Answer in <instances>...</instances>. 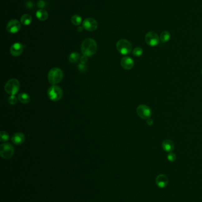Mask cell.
<instances>
[{"instance_id":"1","label":"cell","mask_w":202,"mask_h":202,"mask_svg":"<svg viewBox=\"0 0 202 202\" xmlns=\"http://www.w3.org/2000/svg\"><path fill=\"white\" fill-rule=\"evenodd\" d=\"M81 52L83 55L88 56H91L96 53L97 50V45L95 40L93 39H86L84 40L81 47Z\"/></svg>"},{"instance_id":"2","label":"cell","mask_w":202,"mask_h":202,"mask_svg":"<svg viewBox=\"0 0 202 202\" xmlns=\"http://www.w3.org/2000/svg\"><path fill=\"white\" fill-rule=\"evenodd\" d=\"M64 77L63 71L58 67L51 69L48 73V78L49 82L52 85H56L60 83Z\"/></svg>"},{"instance_id":"3","label":"cell","mask_w":202,"mask_h":202,"mask_svg":"<svg viewBox=\"0 0 202 202\" xmlns=\"http://www.w3.org/2000/svg\"><path fill=\"white\" fill-rule=\"evenodd\" d=\"M116 48L119 53L123 55H127L131 53L132 46L130 42L126 39H121L117 42Z\"/></svg>"},{"instance_id":"4","label":"cell","mask_w":202,"mask_h":202,"mask_svg":"<svg viewBox=\"0 0 202 202\" xmlns=\"http://www.w3.org/2000/svg\"><path fill=\"white\" fill-rule=\"evenodd\" d=\"M49 98L52 101H58L63 95L62 90L57 85H52L48 90L47 92Z\"/></svg>"},{"instance_id":"5","label":"cell","mask_w":202,"mask_h":202,"mask_svg":"<svg viewBox=\"0 0 202 202\" xmlns=\"http://www.w3.org/2000/svg\"><path fill=\"white\" fill-rule=\"evenodd\" d=\"M20 82L16 79H12L7 81L5 85V90L8 94L11 95H16L18 93L20 89Z\"/></svg>"},{"instance_id":"6","label":"cell","mask_w":202,"mask_h":202,"mask_svg":"<svg viewBox=\"0 0 202 202\" xmlns=\"http://www.w3.org/2000/svg\"><path fill=\"white\" fill-rule=\"evenodd\" d=\"M14 153V149L12 144L4 143L0 146V155L4 159L12 158Z\"/></svg>"},{"instance_id":"7","label":"cell","mask_w":202,"mask_h":202,"mask_svg":"<svg viewBox=\"0 0 202 202\" xmlns=\"http://www.w3.org/2000/svg\"><path fill=\"white\" fill-rule=\"evenodd\" d=\"M145 40L148 45L152 47H155L160 43V39L157 33L154 31H151L146 34Z\"/></svg>"},{"instance_id":"8","label":"cell","mask_w":202,"mask_h":202,"mask_svg":"<svg viewBox=\"0 0 202 202\" xmlns=\"http://www.w3.org/2000/svg\"><path fill=\"white\" fill-rule=\"evenodd\" d=\"M137 114L142 119H147L151 118L152 115L151 109L146 105H140L137 108Z\"/></svg>"},{"instance_id":"9","label":"cell","mask_w":202,"mask_h":202,"mask_svg":"<svg viewBox=\"0 0 202 202\" xmlns=\"http://www.w3.org/2000/svg\"><path fill=\"white\" fill-rule=\"evenodd\" d=\"M83 27L84 29L89 31H94L98 27V23L95 19L93 18H86L83 21Z\"/></svg>"},{"instance_id":"10","label":"cell","mask_w":202,"mask_h":202,"mask_svg":"<svg viewBox=\"0 0 202 202\" xmlns=\"http://www.w3.org/2000/svg\"><path fill=\"white\" fill-rule=\"evenodd\" d=\"M21 24L17 20L14 19L10 21L7 25V30L10 33H16L20 30Z\"/></svg>"},{"instance_id":"11","label":"cell","mask_w":202,"mask_h":202,"mask_svg":"<svg viewBox=\"0 0 202 202\" xmlns=\"http://www.w3.org/2000/svg\"><path fill=\"white\" fill-rule=\"evenodd\" d=\"M24 50V46L20 43H14L10 48V53L13 56L17 57L21 55Z\"/></svg>"},{"instance_id":"12","label":"cell","mask_w":202,"mask_h":202,"mask_svg":"<svg viewBox=\"0 0 202 202\" xmlns=\"http://www.w3.org/2000/svg\"><path fill=\"white\" fill-rule=\"evenodd\" d=\"M155 182L158 187L160 188H164L168 184L169 180L166 175L161 174L156 177L155 179Z\"/></svg>"},{"instance_id":"13","label":"cell","mask_w":202,"mask_h":202,"mask_svg":"<svg viewBox=\"0 0 202 202\" xmlns=\"http://www.w3.org/2000/svg\"><path fill=\"white\" fill-rule=\"evenodd\" d=\"M122 67L126 70H130L134 66V61L130 57H123L120 62Z\"/></svg>"},{"instance_id":"14","label":"cell","mask_w":202,"mask_h":202,"mask_svg":"<svg viewBox=\"0 0 202 202\" xmlns=\"http://www.w3.org/2000/svg\"><path fill=\"white\" fill-rule=\"evenodd\" d=\"M25 136L22 132H16L13 135L12 138V143L16 145H20L24 143Z\"/></svg>"},{"instance_id":"15","label":"cell","mask_w":202,"mask_h":202,"mask_svg":"<svg viewBox=\"0 0 202 202\" xmlns=\"http://www.w3.org/2000/svg\"><path fill=\"white\" fill-rule=\"evenodd\" d=\"M162 149L168 153L172 152L174 149V145L171 140L166 139L162 143Z\"/></svg>"},{"instance_id":"16","label":"cell","mask_w":202,"mask_h":202,"mask_svg":"<svg viewBox=\"0 0 202 202\" xmlns=\"http://www.w3.org/2000/svg\"><path fill=\"white\" fill-rule=\"evenodd\" d=\"M36 17L41 21H45L48 18V12L44 9H39L36 12Z\"/></svg>"},{"instance_id":"17","label":"cell","mask_w":202,"mask_h":202,"mask_svg":"<svg viewBox=\"0 0 202 202\" xmlns=\"http://www.w3.org/2000/svg\"><path fill=\"white\" fill-rule=\"evenodd\" d=\"M18 99L21 103L24 104H26L30 101V96L26 93L20 94L18 95Z\"/></svg>"},{"instance_id":"18","label":"cell","mask_w":202,"mask_h":202,"mask_svg":"<svg viewBox=\"0 0 202 202\" xmlns=\"http://www.w3.org/2000/svg\"><path fill=\"white\" fill-rule=\"evenodd\" d=\"M170 38H171V34H170V32L168 31H162L160 37L161 42L162 43H164L168 42L170 40Z\"/></svg>"},{"instance_id":"19","label":"cell","mask_w":202,"mask_h":202,"mask_svg":"<svg viewBox=\"0 0 202 202\" xmlns=\"http://www.w3.org/2000/svg\"><path fill=\"white\" fill-rule=\"evenodd\" d=\"M31 22H32V17L28 14L23 15L22 17H21V23L24 25H29L31 23Z\"/></svg>"},{"instance_id":"20","label":"cell","mask_w":202,"mask_h":202,"mask_svg":"<svg viewBox=\"0 0 202 202\" xmlns=\"http://www.w3.org/2000/svg\"><path fill=\"white\" fill-rule=\"evenodd\" d=\"M71 23L75 25H79L82 23V18L79 15H74L71 17Z\"/></svg>"},{"instance_id":"21","label":"cell","mask_w":202,"mask_h":202,"mask_svg":"<svg viewBox=\"0 0 202 202\" xmlns=\"http://www.w3.org/2000/svg\"><path fill=\"white\" fill-rule=\"evenodd\" d=\"M79 54L77 52H73L69 56V61L72 63H75L77 62L79 59Z\"/></svg>"},{"instance_id":"22","label":"cell","mask_w":202,"mask_h":202,"mask_svg":"<svg viewBox=\"0 0 202 202\" xmlns=\"http://www.w3.org/2000/svg\"><path fill=\"white\" fill-rule=\"evenodd\" d=\"M10 138V136L8 133L5 131H1L0 132V141L1 142L7 141Z\"/></svg>"},{"instance_id":"23","label":"cell","mask_w":202,"mask_h":202,"mask_svg":"<svg viewBox=\"0 0 202 202\" xmlns=\"http://www.w3.org/2000/svg\"><path fill=\"white\" fill-rule=\"evenodd\" d=\"M143 54V50L142 48L139 47H137V48H135L133 50V54L135 56L137 57H139L141 56H142Z\"/></svg>"},{"instance_id":"24","label":"cell","mask_w":202,"mask_h":202,"mask_svg":"<svg viewBox=\"0 0 202 202\" xmlns=\"http://www.w3.org/2000/svg\"><path fill=\"white\" fill-rule=\"evenodd\" d=\"M176 158H177L176 155L174 153H173L172 152L169 153V154L167 155V159L170 162H174L176 160Z\"/></svg>"},{"instance_id":"25","label":"cell","mask_w":202,"mask_h":202,"mask_svg":"<svg viewBox=\"0 0 202 202\" xmlns=\"http://www.w3.org/2000/svg\"><path fill=\"white\" fill-rule=\"evenodd\" d=\"M8 102L11 105H15L17 102V99L14 95H11L8 98Z\"/></svg>"},{"instance_id":"26","label":"cell","mask_w":202,"mask_h":202,"mask_svg":"<svg viewBox=\"0 0 202 202\" xmlns=\"http://www.w3.org/2000/svg\"><path fill=\"white\" fill-rule=\"evenodd\" d=\"M87 66H85V65H84V64H82V63H79L78 65V70L81 72H84V71H87Z\"/></svg>"},{"instance_id":"27","label":"cell","mask_w":202,"mask_h":202,"mask_svg":"<svg viewBox=\"0 0 202 202\" xmlns=\"http://www.w3.org/2000/svg\"><path fill=\"white\" fill-rule=\"evenodd\" d=\"M46 4L44 0H39L37 2V7L42 9L46 7Z\"/></svg>"},{"instance_id":"28","label":"cell","mask_w":202,"mask_h":202,"mask_svg":"<svg viewBox=\"0 0 202 202\" xmlns=\"http://www.w3.org/2000/svg\"><path fill=\"white\" fill-rule=\"evenodd\" d=\"M87 62H88V57L87 56L83 55L82 57H81V58H80V63H81L85 65L87 63Z\"/></svg>"},{"instance_id":"29","label":"cell","mask_w":202,"mask_h":202,"mask_svg":"<svg viewBox=\"0 0 202 202\" xmlns=\"http://www.w3.org/2000/svg\"><path fill=\"white\" fill-rule=\"evenodd\" d=\"M26 7H27V8H29V9H30V10H31V9L34 7V4H33V2H32L31 1H28L26 3Z\"/></svg>"},{"instance_id":"30","label":"cell","mask_w":202,"mask_h":202,"mask_svg":"<svg viewBox=\"0 0 202 202\" xmlns=\"http://www.w3.org/2000/svg\"><path fill=\"white\" fill-rule=\"evenodd\" d=\"M153 123H154V121L152 120V119H151V118L147 119V124L149 126H151L153 124Z\"/></svg>"},{"instance_id":"31","label":"cell","mask_w":202,"mask_h":202,"mask_svg":"<svg viewBox=\"0 0 202 202\" xmlns=\"http://www.w3.org/2000/svg\"><path fill=\"white\" fill-rule=\"evenodd\" d=\"M83 27H78L77 30L78 32H81V31H83Z\"/></svg>"},{"instance_id":"32","label":"cell","mask_w":202,"mask_h":202,"mask_svg":"<svg viewBox=\"0 0 202 202\" xmlns=\"http://www.w3.org/2000/svg\"><path fill=\"white\" fill-rule=\"evenodd\" d=\"M201 72H202V71H201Z\"/></svg>"}]
</instances>
